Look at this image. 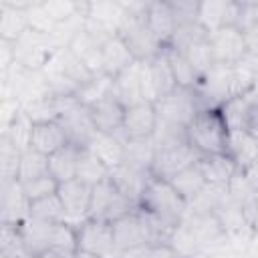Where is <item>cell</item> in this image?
<instances>
[{
	"label": "cell",
	"instance_id": "ba28073f",
	"mask_svg": "<svg viewBox=\"0 0 258 258\" xmlns=\"http://www.w3.org/2000/svg\"><path fill=\"white\" fill-rule=\"evenodd\" d=\"M198 159H200V155L194 151V147L187 141L185 143H177V145L155 147V157H153V163H151L149 171H151V175L169 181L173 175H177L179 171L187 169Z\"/></svg>",
	"mask_w": 258,
	"mask_h": 258
},
{
	"label": "cell",
	"instance_id": "f1b7e54d",
	"mask_svg": "<svg viewBox=\"0 0 258 258\" xmlns=\"http://www.w3.org/2000/svg\"><path fill=\"white\" fill-rule=\"evenodd\" d=\"M121 191L117 189V185L113 183L111 175L99 183L93 185V191H91V206H89V218L91 220H103L105 222V216L109 212V208L113 206V202L117 200Z\"/></svg>",
	"mask_w": 258,
	"mask_h": 258
},
{
	"label": "cell",
	"instance_id": "1f68e13d",
	"mask_svg": "<svg viewBox=\"0 0 258 258\" xmlns=\"http://www.w3.org/2000/svg\"><path fill=\"white\" fill-rule=\"evenodd\" d=\"M20 155H22V147L8 133H2V141H0V175H2V183L18 179Z\"/></svg>",
	"mask_w": 258,
	"mask_h": 258
},
{
	"label": "cell",
	"instance_id": "836d02e7",
	"mask_svg": "<svg viewBox=\"0 0 258 258\" xmlns=\"http://www.w3.org/2000/svg\"><path fill=\"white\" fill-rule=\"evenodd\" d=\"M48 171V157L38 153L32 147H24L20 155V165H18V181H28L40 175H46Z\"/></svg>",
	"mask_w": 258,
	"mask_h": 258
},
{
	"label": "cell",
	"instance_id": "e0dca14e",
	"mask_svg": "<svg viewBox=\"0 0 258 258\" xmlns=\"http://www.w3.org/2000/svg\"><path fill=\"white\" fill-rule=\"evenodd\" d=\"M2 196H0V210H2V224H14L20 226L26 218H28V210H30V202L26 200L20 181H6L0 187Z\"/></svg>",
	"mask_w": 258,
	"mask_h": 258
},
{
	"label": "cell",
	"instance_id": "4316f807",
	"mask_svg": "<svg viewBox=\"0 0 258 258\" xmlns=\"http://www.w3.org/2000/svg\"><path fill=\"white\" fill-rule=\"evenodd\" d=\"M169 183L179 191V196H181L187 204H191V202L208 187V181H206L202 169L198 167V161H196L194 165H189L187 169L179 171L177 175H173V177L169 179Z\"/></svg>",
	"mask_w": 258,
	"mask_h": 258
},
{
	"label": "cell",
	"instance_id": "277c9868",
	"mask_svg": "<svg viewBox=\"0 0 258 258\" xmlns=\"http://www.w3.org/2000/svg\"><path fill=\"white\" fill-rule=\"evenodd\" d=\"M56 121L62 125L69 137V143L77 147H89L97 135L91 109L83 105L77 97H58V119Z\"/></svg>",
	"mask_w": 258,
	"mask_h": 258
},
{
	"label": "cell",
	"instance_id": "30bf717a",
	"mask_svg": "<svg viewBox=\"0 0 258 258\" xmlns=\"http://www.w3.org/2000/svg\"><path fill=\"white\" fill-rule=\"evenodd\" d=\"M111 228H113V242H115L117 254L137 248V246H149L147 226H145V220H143L139 208L135 212L115 220L111 224Z\"/></svg>",
	"mask_w": 258,
	"mask_h": 258
},
{
	"label": "cell",
	"instance_id": "d6986e66",
	"mask_svg": "<svg viewBox=\"0 0 258 258\" xmlns=\"http://www.w3.org/2000/svg\"><path fill=\"white\" fill-rule=\"evenodd\" d=\"M89 109H91V117L97 133H119L123 129L125 107L113 97V93L89 105Z\"/></svg>",
	"mask_w": 258,
	"mask_h": 258
},
{
	"label": "cell",
	"instance_id": "603a6c76",
	"mask_svg": "<svg viewBox=\"0 0 258 258\" xmlns=\"http://www.w3.org/2000/svg\"><path fill=\"white\" fill-rule=\"evenodd\" d=\"M149 175H151V171L137 169V167H131L127 163H121L115 169H111V179L117 185V189L121 194H125L129 200H133L137 206H139V198L145 189Z\"/></svg>",
	"mask_w": 258,
	"mask_h": 258
},
{
	"label": "cell",
	"instance_id": "7a4b0ae2",
	"mask_svg": "<svg viewBox=\"0 0 258 258\" xmlns=\"http://www.w3.org/2000/svg\"><path fill=\"white\" fill-rule=\"evenodd\" d=\"M139 210L151 214L171 230H175L187 216L189 204L179 196V191L167 181L149 175L145 189L139 198Z\"/></svg>",
	"mask_w": 258,
	"mask_h": 258
},
{
	"label": "cell",
	"instance_id": "8fae6325",
	"mask_svg": "<svg viewBox=\"0 0 258 258\" xmlns=\"http://www.w3.org/2000/svg\"><path fill=\"white\" fill-rule=\"evenodd\" d=\"M242 2L230 0H206L198 4V22L210 34L222 26H238Z\"/></svg>",
	"mask_w": 258,
	"mask_h": 258
},
{
	"label": "cell",
	"instance_id": "8992f818",
	"mask_svg": "<svg viewBox=\"0 0 258 258\" xmlns=\"http://www.w3.org/2000/svg\"><path fill=\"white\" fill-rule=\"evenodd\" d=\"M77 228V252L95 256V258H109L111 254L117 258L115 242H113V228L109 222L91 220L87 218Z\"/></svg>",
	"mask_w": 258,
	"mask_h": 258
},
{
	"label": "cell",
	"instance_id": "d590c367",
	"mask_svg": "<svg viewBox=\"0 0 258 258\" xmlns=\"http://www.w3.org/2000/svg\"><path fill=\"white\" fill-rule=\"evenodd\" d=\"M183 54L187 56V60L191 62V67L198 71L200 77H204L214 64H216V58H214V52H212V46L208 42V38L191 44L189 48L183 50Z\"/></svg>",
	"mask_w": 258,
	"mask_h": 258
},
{
	"label": "cell",
	"instance_id": "60d3db41",
	"mask_svg": "<svg viewBox=\"0 0 258 258\" xmlns=\"http://www.w3.org/2000/svg\"><path fill=\"white\" fill-rule=\"evenodd\" d=\"M242 173L246 175V179L250 181V185L258 191V161H256V163H252V165H250L246 171H242Z\"/></svg>",
	"mask_w": 258,
	"mask_h": 258
},
{
	"label": "cell",
	"instance_id": "e575fe53",
	"mask_svg": "<svg viewBox=\"0 0 258 258\" xmlns=\"http://www.w3.org/2000/svg\"><path fill=\"white\" fill-rule=\"evenodd\" d=\"M28 218L42 220V222H67L64 208H62L56 194L42 198V200H36V202H30Z\"/></svg>",
	"mask_w": 258,
	"mask_h": 258
},
{
	"label": "cell",
	"instance_id": "83f0119b",
	"mask_svg": "<svg viewBox=\"0 0 258 258\" xmlns=\"http://www.w3.org/2000/svg\"><path fill=\"white\" fill-rule=\"evenodd\" d=\"M111 175V169L101 161V157L91 147H81L79 151V165H77V177L89 185H95Z\"/></svg>",
	"mask_w": 258,
	"mask_h": 258
},
{
	"label": "cell",
	"instance_id": "74e56055",
	"mask_svg": "<svg viewBox=\"0 0 258 258\" xmlns=\"http://www.w3.org/2000/svg\"><path fill=\"white\" fill-rule=\"evenodd\" d=\"M246 44H248V60L258 62V20L252 22L246 30Z\"/></svg>",
	"mask_w": 258,
	"mask_h": 258
},
{
	"label": "cell",
	"instance_id": "484cf974",
	"mask_svg": "<svg viewBox=\"0 0 258 258\" xmlns=\"http://www.w3.org/2000/svg\"><path fill=\"white\" fill-rule=\"evenodd\" d=\"M79 151L81 147L67 143L62 149H58L56 153H52L48 157V171L50 175L60 183L67 179L77 177V165H79Z\"/></svg>",
	"mask_w": 258,
	"mask_h": 258
},
{
	"label": "cell",
	"instance_id": "5b68a950",
	"mask_svg": "<svg viewBox=\"0 0 258 258\" xmlns=\"http://www.w3.org/2000/svg\"><path fill=\"white\" fill-rule=\"evenodd\" d=\"M155 109H157V123L187 127V123L194 119V115L204 107L200 103L196 89L177 87L169 97L157 101Z\"/></svg>",
	"mask_w": 258,
	"mask_h": 258
},
{
	"label": "cell",
	"instance_id": "4fadbf2b",
	"mask_svg": "<svg viewBox=\"0 0 258 258\" xmlns=\"http://www.w3.org/2000/svg\"><path fill=\"white\" fill-rule=\"evenodd\" d=\"M69 143V137L58 121H40L30 123L28 131V147L36 149L38 153L50 157L58 149H62Z\"/></svg>",
	"mask_w": 258,
	"mask_h": 258
},
{
	"label": "cell",
	"instance_id": "44dd1931",
	"mask_svg": "<svg viewBox=\"0 0 258 258\" xmlns=\"http://www.w3.org/2000/svg\"><path fill=\"white\" fill-rule=\"evenodd\" d=\"M141 64L139 60H135L127 71H123L121 75H117L113 79V97L127 109L131 105H137L141 101H145L143 95V83H141Z\"/></svg>",
	"mask_w": 258,
	"mask_h": 258
},
{
	"label": "cell",
	"instance_id": "ffe728a7",
	"mask_svg": "<svg viewBox=\"0 0 258 258\" xmlns=\"http://www.w3.org/2000/svg\"><path fill=\"white\" fill-rule=\"evenodd\" d=\"M32 4H18V2H2L0 4V38L16 42L28 28H30V18H28V8Z\"/></svg>",
	"mask_w": 258,
	"mask_h": 258
},
{
	"label": "cell",
	"instance_id": "7c38bea8",
	"mask_svg": "<svg viewBox=\"0 0 258 258\" xmlns=\"http://www.w3.org/2000/svg\"><path fill=\"white\" fill-rule=\"evenodd\" d=\"M157 127V109L155 103L141 101L137 105H131L125 109L123 117V135L125 139H143L153 137Z\"/></svg>",
	"mask_w": 258,
	"mask_h": 258
},
{
	"label": "cell",
	"instance_id": "9a60e30c",
	"mask_svg": "<svg viewBox=\"0 0 258 258\" xmlns=\"http://www.w3.org/2000/svg\"><path fill=\"white\" fill-rule=\"evenodd\" d=\"M101 62H103V73L115 79L117 75H121L135 62V56L131 54L125 40L115 32L107 36L101 44Z\"/></svg>",
	"mask_w": 258,
	"mask_h": 258
},
{
	"label": "cell",
	"instance_id": "52a82bcc",
	"mask_svg": "<svg viewBox=\"0 0 258 258\" xmlns=\"http://www.w3.org/2000/svg\"><path fill=\"white\" fill-rule=\"evenodd\" d=\"M208 42L212 46L216 64L236 67L248 58L246 34L240 26H222L208 34Z\"/></svg>",
	"mask_w": 258,
	"mask_h": 258
},
{
	"label": "cell",
	"instance_id": "9c48e42d",
	"mask_svg": "<svg viewBox=\"0 0 258 258\" xmlns=\"http://www.w3.org/2000/svg\"><path fill=\"white\" fill-rule=\"evenodd\" d=\"M91 191H93V185L81 181L79 177H73V179H67V181L58 183L56 196H58V200L64 208L69 224L79 226L81 222H85L89 218Z\"/></svg>",
	"mask_w": 258,
	"mask_h": 258
},
{
	"label": "cell",
	"instance_id": "2e32d148",
	"mask_svg": "<svg viewBox=\"0 0 258 258\" xmlns=\"http://www.w3.org/2000/svg\"><path fill=\"white\" fill-rule=\"evenodd\" d=\"M101 44H103V40L101 38H97L95 34H91L85 26L64 44L79 60H83L85 64H87V69L95 75V77H99V75H105L103 73V62H101Z\"/></svg>",
	"mask_w": 258,
	"mask_h": 258
},
{
	"label": "cell",
	"instance_id": "ab89813d",
	"mask_svg": "<svg viewBox=\"0 0 258 258\" xmlns=\"http://www.w3.org/2000/svg\"><path fill=\"white\" fill-rule=\"evenodd\" d=\"M149 258H183V256L171 244H157V246H151Z\"/></svg>",
	"mask_w": 258,
	"mask_h": 258
},
{
	"label": "cell",
	"instance_id": "f35d334b",
	"mask_svg": "<svg viewBox=\"0 0 258 258\" xmlns=\"http://www.w3.org/2000/svg\"><path fill=\"white\" fill-rule=\"evenodd\" d=\"M246 133H250L252 137L258 139V101L250 107L248 115H246V121H244V127H242Z\"/></svg>",
	"mask_w": 258,
	"mask_h": 258
},
{
	"label": "cell",
	"instance_id": "5bb4252c",
	"mask_svg": "<svg viewBox=\"0 0 258 258\" xmlns=\"http://www.w3.org/2000/svg\"><path fill=\"white\" fill-rule=\"evenodd\" d=\"M198 167L202 169L208 185H214V187H228L232 179L240 173V167L230 153L202 155L198 159Z\"/></svg>",
	"mask_w": 258,
	"mask_h": 258
},
{
	"label": "cell",
	"instance_id": "d6a6232c",
	"mask_svg": "<svg viewBox=\"0 0 258 258\" xmlns=\"http://www.w3.org/2000/svg\"><path fill=\"white\" fill-rule=\"evenodd\" d=\"M0 258H30L20 226L2 224L0 232Z\"/></svg>",
	"mask_w": 258,
	"mask_h": 258
},
{
	"label": "cell",
	"instance_id": "7402d4cb",
	"mask_svg": "<svg viewBox=\"0 0 258 258\" xmlns=\"http://www.w3.org/2000/svg\"><path fill=\"white\" fill-rule=\"evenodd\" d=\"M145 20L147 26L151 30V34L155 36V40L167 48L171 44L173 32H175V16L171 12L169 2H147V12H145Z\"/></svg>",
	"mask_w": 258,
	"mask_h": 258
},
{
	"label": "cell",
	"instance_id": "b9f144b4",
	"mask_svg": "<svg viewBox=\"0 0 258 258\" xmlns=\"http://www.w3.org/2000/svg\"><path fill=\"white\" fill-rule=\"evenodd\" d=\"M42 258H77V252H48Z\"/></svg>",
	"mask_w": 258,
	"mask_h": 258
},
{
	"label": "cell",
	"instance_id": "cb8c5ba5",
	"mask_svg": "<svg viewBox=\"0 0 258 258\" xmlns=\"http://www.w3.org/2000/svg\"><path fill=\"white\" fill-rule=\"evenodd\" d=\"M89 147L101 157V161L109 169H115L117 165H121L125 161V135H123V131L97 133Z\"/></svg>",
	"mask_w": 258,
	"mask_h": 258
},
{
	"label": "cell",
	"instance_id": "6da1fadb",
	"mask_svg": "<svg viewBox=\"0 0 258 258\" xmlns=\"http://www.w3.org/2000/svg\"><path fill=\"white\" fill-rule=\"evenodd\" d=\"M185 137L200 157L228 153L230 147V127L218 107L200 109L187 123Z\"/></svg>",
	"mask_w": 258,
	"mask_h": 258
},
{
	"label": "cell",
	"instance_id": "8d00e7d4",
	"mask_svg": "<svg viewBox=\"0 0 258 258\" xmlns=\"http://www.w3.org/2000/svg\"><path fill=\"white\" fill-rule=\"evenodd\" d=\"M20 185H22V191H24L28 202H36V200L48 198V196L56 194V189H58V181L50 173L34 177V179H28V181H20Z\"/></svg>",
	"mask_w": 258,
	"mask_h": 258
},
{
	"label": "cell",
	"instance_id": "d4e9b609",
	"mask_svg": "<svg viewBox=\"0 0 258 258\" xmlns=\"http://www.w3.org/2000/svg\"><path fill=\"white\" fill-rule=\"evenodd\" d=\"M228 153L238 163L240 171H246L252 163L258 161V139L246 133L244 129L230 131V147Z\"/></svg>",
	"mask_w": 258,
	"mask_h": 258
},
{
	"label": "cell",
	"instance_id": "4dcf8cb0",
	"mask_svg": "<svg viewBox=\"0 0 258 258\" xmlns=\"http://www.w3.org/2000/svg\"><path fill=\"white\" fill-rule=\"evenodd\" d=\"M155 157V141L153 137H143V139H125V161L131 167L137 169H151Z\"/></svg>",
	"mask_w": 258,
	"mask_h": 258
},
{
	"label": "cell",
	"instance_id": "ac0fdd59",
	"mask_svg": "<svg viewBox=\"0 0 258 258\" xmlns=\"http://www.w3.org/2000/svg\"><path fill=\"white\" fill-rule=\"evenodd\" d=\"M145 67H147V77H149V87H151L153 103L169 97L177 89V81L173 77V71H171L169 60L165 56V50H161L157 56L147 60Z\"/></svg>",
	"mask_w": 258,
	"mask_h": 258
},
{
	"label": "cell",
	"instance_id": "f546056e",
	"mask_svg": "<svg viewBox=\"0 0 258 258\" xmlns=\"http://www.w3.org/2000/svg\"><path fill=\"white\" fill-rule=\"evenodd\" d=\"M163 50H165V56H167L169 67H171V71H173V77H175V81H177V87H181V89H198L202 77H200L198 71L191 67V62L187 60V56H185L181 50L171 48V46H167V48H163Z\"/></svg>",
	"mask_w": 258,
	"mask_h": 258
},
{
	"label": "cell",
	"instance_id": "7bdbcfd3",
	"mask_svg": "<svg viewBox=\"0 0 258 258\" xmlns=\"http://www.w3.org/2000/svg\"><path fill=\"white\" fill-rule=\"evenodd\" d=\"M254 64H256V75H258V62H254Z\"/></svg>",
	"mask_w": 258,
	"mask_h": 258
},
{
	"label": "cell",
	"instance_id": "3957f363",
	"mask_svg": "<svg viewBox=\"0 0 258 258\" xmlns=\"http://www.w3.org/2000/svg\"><path fill=\"white\" fill-rule=\"evenodd\" d=\"M123 8H125V14L117 28V34L125 40L135 60L147 62L163 50V46L155 40L145 20L147 2H129V4L123 2Z\"/></svg>",
	"mask_w": 258,
	"mask_h": 258
}]
</instances>
